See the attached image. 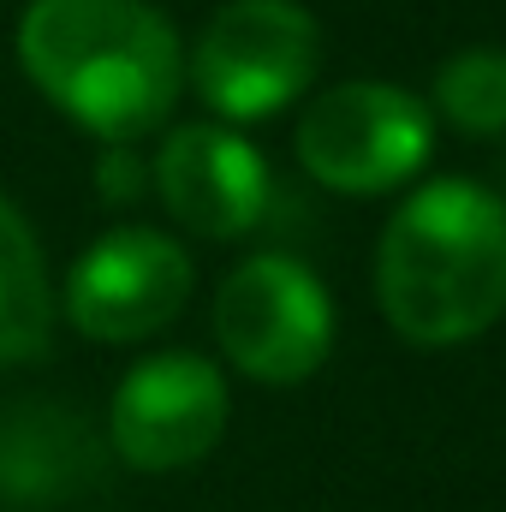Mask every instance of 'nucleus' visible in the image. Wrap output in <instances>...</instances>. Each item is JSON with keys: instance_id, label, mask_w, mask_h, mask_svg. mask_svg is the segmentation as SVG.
Segmentation results:
<instances>
[{"instance_id": "f257e3e1", "label": "nucleus", "mask_w": 506, "mask_h": 512, "mask_svg": "<svg viewBox=\"0 0 506 512\" xmlns=\"http://www.w3.org/2000/svg\"><path fill=\"white\" fill-rule=\"evenodd\" d=\"M18 66L72 126L102 143H137L167 126L185 90V48L149 0H30Z\"/></svg>"}, {"instance_id": "f03ea898", "label": "nucleus", "mask_w": 506, "mask_h": 512, "mask_svg": "<svg viewBox=\"0 0 506 512\" xmlns=\"http://www.w3.org/2000/svg\"><path fill=\"white\" fill-rule=\"evenodd\" d=\"M376 304L423 352L489 334L506 316V203L477 179L417 185L376 245Z\"/></svg>"}, {"instance_id": "7ed1b4c3", "label": "nucleus", "mask_w": 506, "mask_h": 512, "mask_svg": "<svg viewBox=\"0 0 506 512\" xmlns=\"http://www.w3.org/2000/svg\"><path fill=\"white\" fill-rule=\"evenodd\" d=\"M322 66V24L298 0H227L191 42L185 78L221 120L245 126L292 108Z\"/></svg>"}, {"instance_id": "20e7f679", "label": "nucleus", "mask_w": 506, "mask_h": 512, "mask_svg": "<svg viewBox=\"0 0 506 512\" xmlns=\"http://www.w3.org/2000/svg\"><path fill=\"white\" fill-rule=\"evenodd\" d=\"M292 149L316 185L340 197H381L423 173L435 149V120L405 84L352 78V84L322 90L298 114Z\"/></svg>"}, {"instance_id": "39448f33", "label": "nucleus", "mask_w": 506, "mask_h": 512, "mask_svg": "<svg viewBox=\"0 0 506 512\" xmlns=\"http://www.w3.org/2000/svg\"><path fill=\"white\" fill-rule=\"evenodd\" d=\"M215 340L239 376L262 387H298L334 352V298L298 256H245L215 292Z\"/></svg>"}, {"instance_id": "423d86ee", "label": "nucleus", "mask_w": 506, "mask_h": 512, "mask_svg": "<svg viewBox=\"0 0 506 512\" xmlns=\"http://www.w3.org/2000/svg\"><path fill=\"white\" fill-rule=\"evenodd\" d=\"M191 256L173 233L114 227L66 274V316L84 340L131 346L161 334L191 304Z\"/></svg>"}, {"instance_id": "0eeeda50", "label": "nucleus", "mask_w": 506, "mask_h": 512, "mask_svg": "<svg viewBox=\"0 0 506 512\" xmlns=\"http://www.w3.org/2000/svg\"><path fill=\"white\" fill-rule=\"evenodd\" d=\"M227 376L203 352H155L108 405V441L131 471H185L227 435Z\"/></svg>"}, {"instance_id": "6e6552de", "label": "nucleus", "mask_w": 506, "mask_h": 512, "mask_svg": "<svg viewBox=\"0 0 506 512\" xmlns=\"http://www.w3.org/2000/svg\"><path fill=\"white\" fill-rule=\"evenodd\" d=\"M155 191L197 239H245L268 215V161L233 126H173L155 149Z\"/></svg>"}, {"instance_id": "1a4fd4ad", "label": "nucleus", "mask_w": 506, "mask_h": 512, "mask_svg": "<svg viewBox=\"0 0 506 512\" xmlns=\"http://www.w3.org/2000/svg\"><path fill=\"white\" fill-rule=\"evenodd\" d=\"M102 453L78 411L48 399L0 405V501L6 507H60L66 495L90 489Z\"/></svg>"}, {"instance_id": "9d476101", "label": "nucleus", "mask_w": 506, "mask_h": 512, "mask_svg": "<svg viewBox=\"0 0 506 512\" xmlns=\"http://www.w3.org/2000/svg\"><path fill=\"white\" fill-rule=\"evenodd\" d=\"M54 334V280L36 227L0 197V370L48 352Z\"/></svg>"}, {"instance_id": "9b49d317", "label": "nucleus", "mask_w": 506, "mask_h": 512, "mask_svg": "<svg viewBox=\"0 0 506 512\" xmlns=\"http://www.w3.org/2000/svg\"><path fill=\"white\" fill-rule=\"evenodd\" d=\"M435 114L471 137H506V54L465 48L435 72Z\"/></svg>"}, {"instance_id": "f8f14e48", "label": "nucleus", "mask_w": 506, "mask_h": 512, "mask_svg": "<svg viewBox=\"0 0 506 512\" xmlns=\"http://www.w3.org/2000/svg\"><path fill=\"white\" fill-rule=\"evenodd\" d=\"M96 179H102V197H108V203H131V197L143 191V167H137L131 143H102V167H96Z\"/></svg>"}]
</instances>
